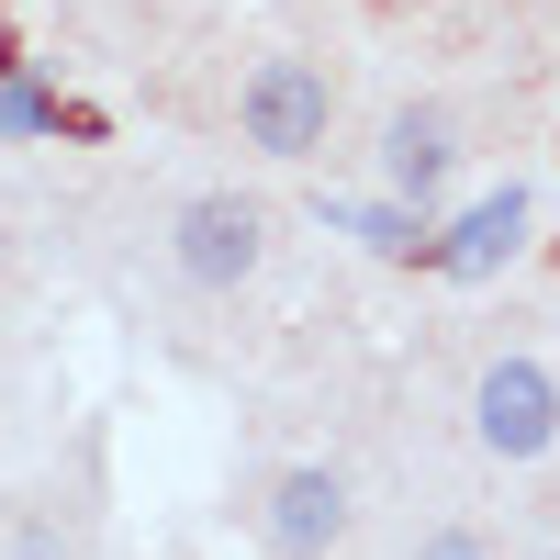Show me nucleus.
Segmentation results:
<instances>
[{"instance_id":"obj_1","label":"nucleus","mask_w":560,"mask_h":560,"mask_svg":"<svg viewBox=\"0 0 560 560\" xmlns=\"http://www.w3.org/2000/svg\"><path fill=\"white\" fill-rule=\"evenodd\" d=\"M258 258H269V213L247 191H191L168 213V269L191 292H236V280H258Z\"/></svg>"},{"instance_id":"obj_2","label":"nucleus","mask_w":560,"mask_h":560,"mask_svg":"<svg viewBox=\"0 0 560 560\" xmlns=\"http://www.w3.org/2000/svg\"><path fill=\"white\" fill-rule=\"evenodd\" d=\"M236 124L258 158H314L325 124H337V79H325L314 57H258L247 90H236Z\"/></svg>"},{"instance_id":"obj_3","label":"nucleus","mask_w":560,"mask_h":560,"mask_svg":"<svg viewBox=\"0 0 560 560\" xmlns=\"http://www.w3.org/2000/svg\"><path fill=\"white\" fill-rule=\"evenodd\" d=\"M471 438L493 448V459H538L549 438H560V382L538 359H482V382H471Z\"/></svg>"},{"instance_id":"obj_4","label":"nucleus","mask_w":560,"mask_h":560,"mask_svg":"<svg viewBox=\"0 0 560 560\" xmlns=\"http://www.w3.org/2000/svg\"><path fill=\"white\" fill-rule=\"evenodd\" d=\"M337 538H348V482L325 471V459H303V471L269 482V549L280 560H325Z\"/></svg>"},{"instance_id":"obj_5","label":"nucleus","mask_w":560,"mask_h":560,"mask_svg":"<svg viewBox=\"0 0 560 560\" xmlns=\"http://www.w3.org/2000/svg\"><path fill=\"white\" fill-rule=\"evenodd\" d=\"M448 168H459V135H448V113H438V102H415V113H393V124H382V179H393V202L427 213V202L448 191Z\"/></svg>"},{"instance_id":"obj_6","label":"nucleus","mask_w":560,"mask_h":560,"mask_svg":"<svg viewBox=\"0 0 560 560\" xmlns=\"http://www.w3.org/2000/svg\"><path fill=\"white\" fill-rule=\"evenodd\" d=\"M516 247H527V191L504 179V191H482V202H471V213H459L448 236H438V258H427V269H448V280H493Z\"/></svg>"},{"instance_id":"obj_7","label":"nucleus","mask_w":560,"mask_h":560,"mask_svg":"<svg viewBox=\"0 0 560 560\" xmlns=\"http://www.w3.org/2000/svg\"><path fill=\"white\" fill-rule=\"evenodd\" d=\"M325 224H337V236H359L370 258H438L427 213H404V202H382V213H348V202H325Z\"/></svg>"},{"instance_id":"obj_8","label":"nucleus","mask_w":560,"mask_h":560,"mask_svg":"<svg viewBox=\"0 0 560 560\" xmlns=\"http://www.w3.org/2000/svg\"><path fill=\"white\" fill-rule=\"evenodd\" d=\"M0 135H57V102L34 90V68H23V45L0 57Z\"/></svg>"},{"instance_id":"obj_9","label":"nucleus","mask_w":560,"mask_h":560,"mask_svg":"<svg viewBox=\"0 0 560 560\" xmlns=\"http://www.w3.org/2000/svg\"><path fill=\"white\" fill-rule=\"evenodd\" d=\"M415 560H482V538H471V527H438V538L415 549Z\"/></svg>"},{"instance_id":"obj_10","label":"nucleus","mask_w":560,"mask_h":560,"mask_svg":"<svg viewBox=\"0 0 560 560\" xmlns=\"http://www.w3.org/2000/svg\"><path fill=\"white\" fill-rule=\"evenodd\" d=\"M549 560H560V549H549Z\"/></svg>"}]
</instances>
